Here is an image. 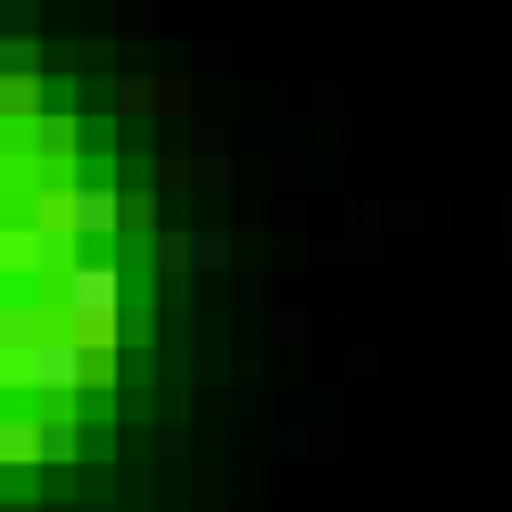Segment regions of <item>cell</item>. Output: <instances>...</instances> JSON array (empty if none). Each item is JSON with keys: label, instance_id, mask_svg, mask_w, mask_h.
Instances as JSON below:
<instances>
[{"label": "cell", "instance_id": "obj_1", "mask_svg": "<svg viewBox=\"0 0 512 512\" xmlns=\"http://www.w3.org/2000/svg\"><path fill=\"white\" fill-rule=\"evenodd\" d=\"M0 281H17V290L50 281V223L42 215H0Z\"/></svg>", "mask_w": 512, "mask_h": 512}, {"label": "cell", "instance_id": "obj_2", "mask_svg": "<svg viewBox=\"0 0 512 512\" xmlns=\"http://www.w3.org/2000/svg\"><path fill=\"white\" fill-rule=\"evenodd\" d=\"M116 314H124V273L91 256L67 290H58V323H116Z\"/></svg>", "mask_w": 512, "mask_h": 512}, {"label": "cell", "instance_id": "obj_3", "mask_svg": "<svg viewBox=\"0 0 512 512\" xmlns=\"http://www.w3.org/2000/svg\"><path fill=\"white\" fill-rule=\"evenodd\" d=\"M83 389H100V364H91L67 331H50L42 356H34V397H58V405H67V397H83Z\"/></svg>", "mask_w": 512, "mask_h": 512}, {"label": "cell", "instance_id": "obj_4", "mask_svg": "<svg viewBox=\"0 0 512 512\" xmlns=\"http://www.w3.org/2000/svg\"><path fill=\"white\" fill-rule=\"evenodd\" d=\"M50 190H58V174H50L25 141H9V149H0V207H9V215H34Z\"/></svg>", "mask_w": 512, "mask_h": 512}, {"label": "cell", "instance_id": "obj_5", "mask_svg": "<svg viewBox=\"0 0 512 512\" xmlns=\"http://www.w3.org/2000/svg\"><path fill=\"white\" fill-rule=\"evenodd\" d=\"M25 149H34L42 166L58 174V182H67V166L83 157V124H75V108H50V116L34 124V133H25Z\"/></svg>", "mask_w": 512, "mask_h": 512}, {"label": "cell", "instance_id": "obj_6", "mask_svg": "<svg viewBox=\"0 0 512 512\" xmlns=\"http://www.w3.org/2000/svg\"><path fill=\"white\" fill-rule=\"evenodd\" d=\"M67 223L83 240H108L116 223H124V199H116V182H75V199H67Z\"/></svg>", "mask_w": 512, "mask_h": 512}, {"label": "cell", "instance_id": "obj_7", "mask_svg": "<svg viewBox=\"0 0 512 512\" xmlns=\"http://www.w3.org/2000/svg\"><path fill=\"white\" fill-rule=\"evenodd\" d=\"M273 108H281V116H339V83L290 75V83H273Z\"/></svg>", "mask_w": 512, "mask_h": 512}, {"label": "cell", "instance_id": "obj_8", "mask_svg": "<svg viewBox=\"0 0 512 512\" xmlns=\"http://www.w3.org/2000/svg\"><path fill=\"white\" fill-rule=\"evenodd\" d=\"M42 463V413H0V471Z\"/></svg>", "mask_w": 512, "mask_h": 512}, {"label": "cell", "instance_id": "obj_9", "mask_svg": "<svg viewBox=\"0 0 512 512\" xmlns=\"http://www.w3.org/2000/svg\"><path fill=\"white\" fill-rule=\"evenodd\" d=\"M339 223H356V232H380V223H430V207H422V199H372V190H364V199H347V207H339Z\"/></svg>", "mask_w": 512, "mask_h": 512}, {"label": "cell", "instance_id": "obj_10", "mask_svg": "<svg viewBox=\"0 0 512 512\" xmlns=\"http://www.w3.org/2000/svg\"><path fill=\"white\" fill-rule=\"evenodd\" d=\"M0 83H42V34H0Z\"/></svg>", "mask_w": 512, "mask_h": 512}, {"label": "cell", "instance_id": "obj_11", "mask_svg": "<svg viewBox=\"0 0 512 512\" xmlns=\"http://www.w3.org/2000/svg\"><path fill=\"white\" fill-rule=\"evenodd\" d=\"M190 339H199V380H223V372H232V356H223L232 323H223V314H199V323H190Z\"/></svg>", "mask_w": 512, "mask_h": 512}, {"label": "cell", "instance_id": "obj_12", "mask_svg": "<svg viewBox=\"0 0 512 512\" xmlns=\"http://www.w3.org/2000/svg\"><path fill=\"white\" fill-rule=\"evenodd\" d=\"M42 463H83V430H75V413H42Z\"/></svg>", "mask_w": 512, "mask_h": 512}, {"label": "cell", "instance_id": "obj_13", "mask_svg": "<svg viewBox=\"0 0 512 512\" xmlns=\"http://www.w3.org/2000/svg\"><path fill=\"white\" fill-rule=\"evenodd\" d=\"M190 190H199V199H223V190H232V157L223 149H190Z\"/></svg>", "mask_w": 512, "mask_h": 512}, {"label": "cell", "instance_id": "obj_14", "mask_svg": "<svg viewBox=\"0 0 512 512\" xmlns=\"http://www.w3.org/2000/svg\"><path fill=\"white\" fill-rule=\"evenodd\" d=\"M190 273H232V232H223V223L190 232Z\"/></svg>", "mask_w": 512, "mask_h": 512}, {"label": "cell", "instance_id": "obj_15", "mask_svg": "<svg viewBox=\"0 0 512 512\" xmlns=\"http://www.w3.org/2000/svg\"><path fill=\"white\" fill-rule=\"evenodd\" d=\"M166 100H174V91L149 83V75H124V83H116V116H157Z\"/></svg>", "mask_w": 512, "mask_h": 512}, {"label": "cell", "instance_id": "obj_16", "mask_svg": "<svg viewBox=\"0 0 512 512\" xmlns=\"http://www.w3.org/2000/svg\"><path fill=\"white\" fill-rule=\"evenodd\" d=\"M347 380H364V389L389 380V356H380V347H356V356H347Z\"/></svg>", "mask_w": 512, "mask_h": 512}, {"label": "cell", "instance_id": "obj_17", "mask_svg": "<svg viewBox=\"0 0 512 512\" xmlns=\"http://www.w3.org/2000/svg\"><path fill=\"white\" fill-rule=\"evenodd\" d=\"M273 339H281V347H306L314 323H306V314H273Z\"/></svg>", "mask_w": 512, "mask_h": 512}, {"label": "cell", "instance_id": "obj_18", "mask_svg": "<svg viewBox=\"0 0 512 512\" xmlns=\"http://www.w3.org/2000/svg\"><path fill=\"white\" fill-rule=\"evenodd\" d=\"M232 67H248V50H199V75H232Z\"/></svg>", "mask_w": 512, "mask_h": 512}, {"label": "cell", "instance_id": "obj_19", "mask_svg": "<svg viewBox=\"0 0 512 512\" xmlns=\"http://www.w3.org/2000/svg\"><path fill=\"white\" fill-rule=\"evenodd\" d=\"M273 455H281V463H298V455H306V430H298V422H281V430H273Z\"/></svg>", "mask_w": 512, "mask_h": 512}, {"label": "cell", "instance_id": "obj_20", "mask_svg": "<svg viewBox=\"0 0 512 512\" xmlns=\"http://www.w3.org/2000/svg\"><path fill=\"white\" fill-rule=\"evenodd\" d=\"M496 380H504V389H512V347H504V356H496Z\"/></svg>", "mask_w": 512, "mask_h": 512}, {"label": "cell", "instance_id": "obj_21", "mask_svg": "<svg viewBox=\"0 0 512 512\" xmlns=\"http://www.w3.org/2000/svg\"><path fill=\"white\" fill-rule=\"evenodd\" d=\"M496 223H504V232H512V190H504V199H496Z\"/></svg>", "mask_w": 512, "mask_h": 512}, {"label": "cell", "instance_id": "obj_22", "mask_svg": "<svg viewBox=\"0 0 512 512\" xmlns=\"http://www.w3.org/2000/svg\"><path fill=\"white\" fill-rule=\"evenodd\" d=\"M504 512H512V504H504Z\"/></svg>", "mask_w": 512, "mask_h": 512}]
</instances>
